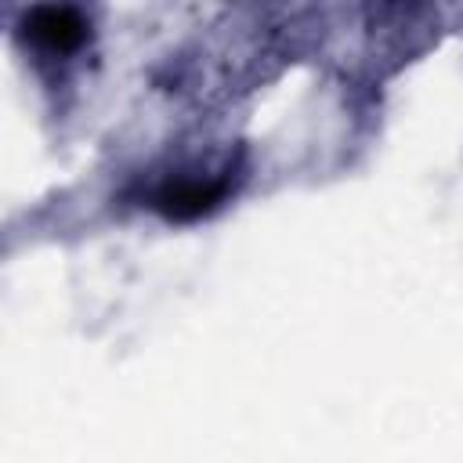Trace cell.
I'll use <instances>...</instances> for the list:
<instances>
[{"label": "cell", "mask_w": 463, "mask_h": 463, "mask_svg": "<svg viewBox=\"0 0 463 463\" xmlns=\"http://www.w3.org/2000/svg\"><path fill=\"white\" fill-rule=\"evenodd\" d=\"M25 36L51 54H72L87 40V22L69 7H36L25 18Z\"/></svg>", "instance_id": "1"}, {"label": "cell", "mask_w": 463, "mask_h": 463, "mask_svg": "<svg viewBox=\"0 0 463 463\" xmlns=\"http://www.w3.org/2000/svg\"><path fill=\"white\" fill-rule=\"evenodd\" d=\"M224 195V184H199V181H177V184H166L159 195H156V210H163L166 217L174 221H192L206 210H213Z\"/></svg>", "instance_id": "2"}]
</instances>
